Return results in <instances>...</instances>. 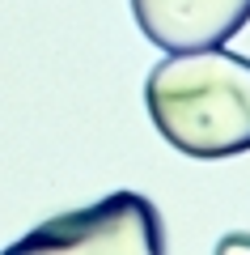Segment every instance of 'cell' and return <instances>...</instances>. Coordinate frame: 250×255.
Instances as JSON below:
<instances>
[{
	"label": "cell",
	"instance_id": "obj_1",
	"mask_svg": "<svg viewBox=\"0 0 250 255\" xmlns=\"http://www.w3.org/2000/svg\"><path fill=\"white\" fill-rule=\"evenodd\" d=\"M157 132L187 157H233L250 149V60L225 47L170 51L144 81Z\"/></svg>",
	"mask_w": 250,
	"mask_h": 255
},
{
	"label": "cell",
	"instance_id": "obj_2",
	"mask_svg": "<svg viewBox=\"0 0 250 255\" xmlns=\"http://www.w3.org/2000/svg\"><path fill=\"white\" fill-rule=\"evenodd\" d=\"M0 255H166V226L140 191H110L106 200L47 217Z\"/></svg>",
	"mask_w": 250,
	"mask_h": 255
},
{
	"label": "cell",
	"instance_id": "obj_3",
	"mask_svg": "<svg viewBox=\"0 0 250 255\" xmlns=\"http://www.w3.org/2000/svg\"><path fill=\"white\" fill-rule=\"evenodd\" d=\"M136 26L161 51L221 47L250 21V0H132Z\"/></svg>",
	"mask_w": 250,
	"mask_h": 255
},
{
	"label": "cell",
	"instance_id": "obj_4",
	"mask_svg": "<svg viewBox=\"0 0 250 255\" xmlns=\"http://www.w3.org/2000/svg\"><path fill=\"white\" fill-rule=\"evenodd\" d=\"M212 255H250V234H246V230H233V234H225L221 243H216Z\"/></svg>",
	"mask_w": 250,
	"mask_h": 255
}]
</instances>
